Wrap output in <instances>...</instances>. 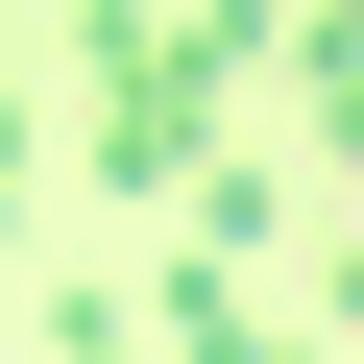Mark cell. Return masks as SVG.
I'll list each match as a JSON object with an SVG mask.
<instances>
[{"mask_svg":"<svg viewBox=\"0 0 364 364\" xmlns=\"http://www.w3.org/2000/svg\"><path fill=\"white\" fill-rule=\"evenodd\" d=\"M316 122H340V146H364V73H340V97H316Z\"/></svg>","mask_w":364,"mask_h":364,"instance_id":"cell-4","label":"cell"},{"mask_svg":"<svg viewBox=\"0 0 364 364\" xmlns=\"http://www.w3.org/2000/svg\"><path fill=\"white\" fill-rule=\"evenodd\" d=\"M49 219V97H0V243Z\"/></svg>","mask_w":364,"mask_h":364,"instance_id":"cell-2","label":"cell"},{"mask_svg":"<svg viewBox=\"0 0 364 364\" xmlns=\"http://www.w3.org/2000/svg\"><path fill=\"white\" fill-rule=\"evenodd\" d=\"M340 316H364V219H340Z\"/></svg>","mask_w":364,"mask_h":364,"instance_id":"cell-3","label":"cell"},{"mask_svg":"<svg viewBox=\"0 0 364 364\" xmlns=\"http://www.w3.org/2000/svg\"><path fill=\"white\" fill-rule=\"evenodd\" d=\"M219 97H243V49L195 25V0H73V170H122V195H195L219 170Z\"/></svg>","mask_w":364,"mask_h":364,"instance_id":"cell-1","label":"cell"},{"mask_svg":"<svg viewBox=\"0 0 364 364\" xmlns=\"http://www.w3.org/2000/svg\"><path fill=\"white\" fill-rule=\"evenodd\" d=\"M243 25H291V0H243Z\"/></svg>","mask_w":364,"mask_h":364,"instance_id":"cell-5","label":"cell"}]
</instances>
